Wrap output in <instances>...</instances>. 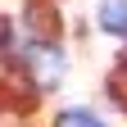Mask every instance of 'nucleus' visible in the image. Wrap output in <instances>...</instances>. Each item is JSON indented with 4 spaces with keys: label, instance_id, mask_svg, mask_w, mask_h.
<instances>
[{
    "label": "nucleus",
    "instance_id": "20e7f679",
    "mask_svg": "<svg viewBox=\"0 0 127 127\" xmlns=\"http://www.w3.org/2000/svg\"><path fill=\"white\" fill-rule=\"evenodd\" d=\"M55 127H104V123L95 118V114H86V109H64Z\"/></svg>",
    "mask_w": 127,
    "mask_h": 127
},
{
    "label": "nucleus",
    "instance_id": "f03ea898",
    "mask_svg": "<svg viewBox=\"0 0 127 127\" xmlns=\"http://www.w3.org/2000/svg\"><path fill=\"white\" fill-rule=\"evenodd\" d=\"M100 27L114 32V36H127V0H104L100 5Z\"/></svg>",
    "mask_w": 127,
    "mask_h": 127
},
{
    "label": "nucleus",
    "instance_id": "7ed1b4c3",
    "mask_svg": "<svg viewBox=\"0 0 127 127\" xmlns=\"http://www.w3.org/2000/svg\"><path fill=\"white\" fill-rule=\"evenodd\" d=\"M27 18H32V32H36V36H50L55 32V9H45V0H32Z\"/></svg>",
    "mask_w": 127,
    "mask_h": 127
},
{
    "label": "nucleus",
    "instance_id": "f257e3e1",
    "mask_svg": "<svg viewBox=\"0 0 127 127\" xmlns=\"http://www.w3.org/2000/svg\"><path fill=\"white\" fill-rule=\"evenodd\" d=\"M27 64H32V77H36V86H55L59 77H64V55L55 50V45H36Z\"/></svg>",
    "mask_w": 127,
    "mask_h": 127
}]
</instances>
